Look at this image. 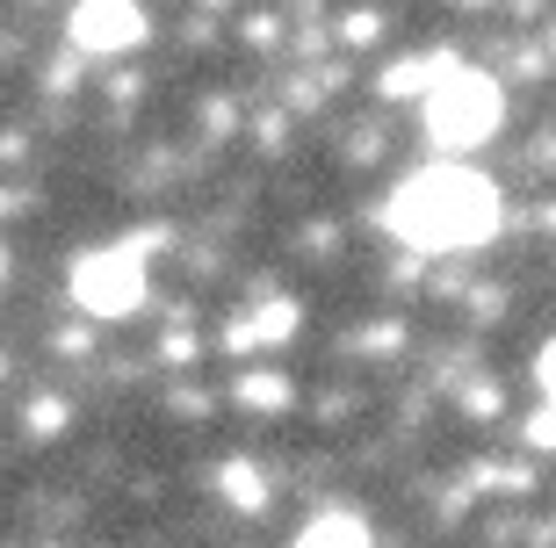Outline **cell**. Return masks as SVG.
I'll list each match as a JSON object with an SVG mask.
<instances>
[{
	"label": "cell",
	"mask_w": 556,
	"mask_h": 548,
	"mask_svg": "<svg viewBox=\"0 0 556 548\" xmlns=\"http://www.w3.org/2000/svg\"><path fill=\"white\" fill-rule=\"evenodd\" d=\"M498 217H506L498 188L484 181V174H470V166H419L413 181H397L391 209H383L391 239L419 245V253H463V245H484L498 231Z\"/></svg>",
	"instance_id": "obj_1"
},
{
	"label": "cell",
	"mask_w": 556,
	"mask_h": 548,
	"mask_svg": "<svg viewBox=\"0 0 556 548\" xmlns=\"http://www.w3.org/2000/svg\"><path fill=\"white\" fill-rule=\"evenodd\" d=\"M498 123H506V87H498L492 73H463V65H455L448 80L427 94V138L441 144V152H477Z\"/></svg>",
	"instance_id": "obj_2"
},
{
	"label": "cell",
	"mask_w": 556,
	"mask_h": 548,
	"mask_svg": "<svg viewBox=\"0 0 556 548\" xmlns=\"http://www.w3.org/2000/svg\"><path fill=\"white\" fill-rule=\"evenodd\" d=\"M144 245H102V253H80L73 260V304L87 310V318H124V310L144 304Z\"/></svg>",
	"instance_id": "obj_3"
},
{
	"label": "cell",
	"mask_w": 556,
	"mask_h": 548,
	"mask_svg": "<svg viewBox=\"0 0 556 548\" xmlns=\"http://www.w3.org/2000/svg\"><path fill=\"white\" fill-rule=\"evenodd\" d=\"M138 43H144L138 0H80V8H73V51L116 59V51H138Z\"/></svg>",
	"instance_id": "obj_4"
},
{
	"label": "cell",
	"mask_w": 556,
	"mask_h": 548,
	"mask_svg": "<svg viewBox=\"0 0 556 548\" xmlns=\"http://www.w3.org/2000/svg\"><path fill=\"white\" fill-rule=\"evenodd\" d=\"M448 73H455V59H448V51H419V59H397V65H391V73H383L376 87H383L391 102H427V94H433L441 80H448Z\"/></svg>",
	"instance_id": "obj_5"
},
{
	"label": "cell",
	"mask_w": 556,
	"mask_h": 548,
	"mask_svg": "<svg viewBox=\"0 0 556 548\" xmlns=\"http://www.w3.org/2000/svg\"><path fill=\"white\" fill-rule=\"evenodd\" d=\"M296 548H369V527L348 520V512H326V520H311V527L296 534Z\"/></svg>",
	"instance_id": "obj_6"
},
{
	"label": "cell",
	"mask_w": 556,
	"mask_h": 548,
	"mask_svg": "<svg viewBox=\"0 0 556 548\" xmlns=\"http://www.w3.org/2000/svg\"><path fill=\"white\" fill-rule=\"evenodd\" d=\"M217 490H225L239 512H261V506H268V476H261L253 462H225V469H217Z\"/></svg>",
	"instance_id": "obj_7"
},
{
	"label": "cell",
	"mask_w": 556,
	"mask_h": 548,
	"mask_svg": "<svg viewBox=\"0 0 556 548\" xmlns=\"http://www.w3.org/2000/svg\"><path fill=\"white\" fill-rule=\"evenodd\" d=\"M59 426H65V405L59 397H37V405H29V433H37V441H59Z\"/></svg>",
	"instance_id": "obj_8"
},
{
	"label": "cell",
	"mask_w": 556,
	"mask_h": 548,
	"mask_svg": "<svg viewBox=\"0 0 556 548\" xmlns=\"http://www.w3.org/2000/svg\"><path fill=\"white\" fill-rule=\"evenodd\" d=\"M247 405H289L282 375H247Z\"/></svg>",
	"instance_id": "obj_9"
},
{
	"label": "cell",
	"mask_w": 556,
	"mask_h": 548,
	"mask_svg": "<svg viewBox=\"0 0 556 548\" xmlns=\"http://www.w3.org/2000/svg\"><path fill=\"white\" fill-rule=\"evenodd\" d=\"M528 447H542V455L556 447V397H549V405L535 411V419H528Z\"/></svg>",
	"instance_id": "obj_10"
},
{
	"label": "cell",
	"mask_w": 556,
	"mask_h": 548,
	"mask_svg": "<svg viewBox=\"0 0 556 548\" xmlns=\"http://www.w3.org/2000/svg\"><path fill=\"white\" fill-rule=\"evenodd\" d=\"M535 383H542V397H556V340L535 354Z\"/></svg>",
	"instance_id": "obj_11"
},
{
	"label": "cell",
	"mask_w": 556,
	"mask_h": 548,
	"mask_svg": "<svg viewBox=\"0 0 556 548\" xmlns=\"http://www.w3.org/2000/svg\"><path fill=\"white\" fill-rule=\"evenodd\" d=\"M0 267H8V253H0Z\"/></svg>",
	"instance_id": "obj_12"
},
{
	"label": "cell",
	"mask_w": 556,
	"mask_h": 548,
	"mask_svg": "<svg viewBox=\"0 0 556 548\" xmlns=\"http://www.w3.org/2000/svg\"><path fill=\"white\" fill-rule=\"evenodd\" d=\"M470 8H477V0H470Z\"/></svg>",
	"instance_id": "obj_13"
},
{
	"label": "cell",
	"mask_w": 556,
	"mask_h": 548,
	"mask_svg": "<svg viewBox=\"0 0 556 548\" xmlns=\"http://www.w3.org/2000/svg\"><path fill=\"white\" fill-rule=\"evenodd\" d=\"M549 37H556V29H549Z\"/></svg>",
	"instance_id": "obj_14"
}]
</instances>
